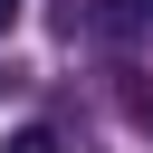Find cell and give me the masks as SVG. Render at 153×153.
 Listing matches in <instances>:
<instances>
[{
	"label": "cell",
	"instance_id": "1",
	"mask_svg": "<svg viewBox=\"0 0 153 153\" xmlns=\"http://www.w3.org/2000/svg\"><path fill=\"white\" fill-rule=\"evenodd\" d=\"M86 29H96L105 48H153V0H96Z\"/></svg>",
	"mask_w": 153,
	"mask_h": 153
},
{
	"label": "cell",
	"instance_id": "2",
	"mask_svg": "<svg viewBox=\"0 0 153 153\" xmlns=\"http://www.w3.org/2000/svg\"><path fill=\"white\" fill-rule=\"evenodd\" d=\"M0 153H57V134H48V124H19V134H10Z\"/></svg>",
	"mask_w": 153,
	"mask_h": 153
},
{
	"label": "cell",
	"instance_id": "3",
	"mask_svg": "<svg viewBox=\"0 0 153 153\" xmlns=\"http://www.w3.org/2000/svg\"><path fill=\"white\" fill-rule=\"evenodd\" d=\"M10 19H19V0H0V29H10Z\"/></svg>",
	"mask_w": 153,
	"mask_h": 153
}]
</instances>
